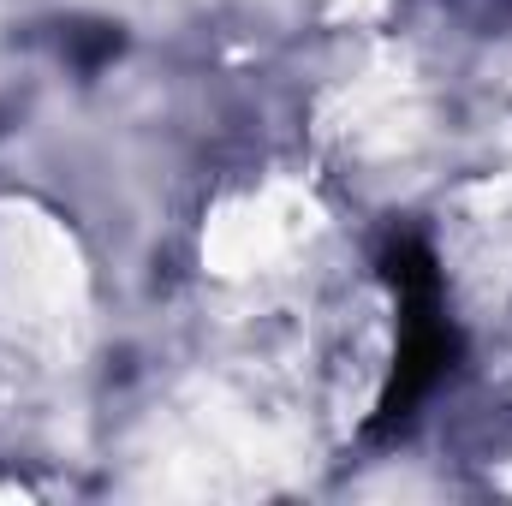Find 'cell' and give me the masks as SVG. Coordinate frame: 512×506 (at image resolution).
I'll return each instance as SVG.
<instances>
[{
	"mask_svg": "<svg viewBox=\"0 0 512 506\" xmlns=\"http://www.w3.org/2000/svg\"><path fill=\"white\" fill-rule=\"evenodd\" d=\"M66 48H72L78 72H102V66L120 54V30H108V24H84V30L66 36Z\"/></svg>",
	"mask_w": 512,
	"mask_h": 506,
	"instance_id": "cell-2",
	"label": "cell"
},
{
	"mask_svg": "<svg viewBox=\"0 0 512 506\" xmlns=\"http://www.w3.org/2000/svg\"><path fill=\"white\" fill-rule=\"evenodd\" d=\"M387 286L399 298V352H393V376L382 387V429L417 417V405L447 381L459 358V328L447 322V298H441V268L417 239H393L387 245Z\"/></svg>",
	"mask_w": 512,
	"mask_h": 506,
	"instance_id": "cell-1",
	"label": "cell"
}]
</instances>
